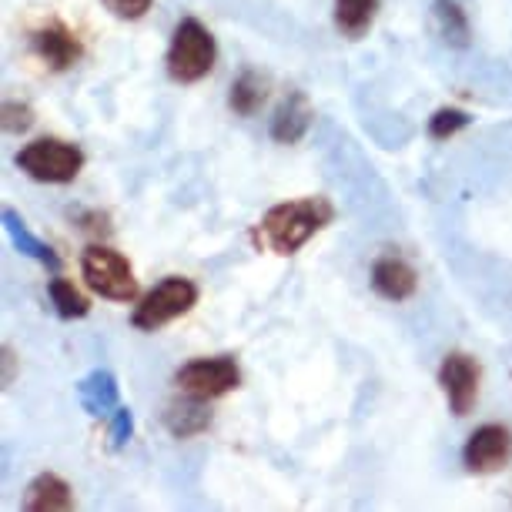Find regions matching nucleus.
<instances>
[{"label": "nucleus", "mask_w": 512, "mask_h": 512, "mask_svg": "<svg viewBox=\"0 0 512 512\" xmlns=\"http://www.w3.org/2000/svg\"><path fill=\"white\" fill-rule=\"evenodd\" d=\"M81 402L88 405L91 412L118 409V385H114L108 372H94L91 379L81 382Z\"/></svg>", "instance_id": "a211bd4d"}, {"label": "nucleus", "mask_w": 512, "mask_h": 512, "mask_svg": "<svg viewBox=\"0 0 512 512\" xmlns=\"http://www.w3.org/2000/svg\"><path fill=\"white\" fill-rule=\"evenodd\" d=\"M332 205L328 198H298L275 205L258 225V238L265 248H272L275 255H295L298 248L308 245L328 221H332Z\"/></svg>", "instance_id": "f257e3e1"}, {"label": "nucleus", "mask_w": 512, "mask_h": 512, "mask_svg": "<svg viewBox=\"0 0 512 512\" xmlns=\"http://www.w3.org/2000/svg\"><path fill=\"white\" fill-rule=\"evenodd\" d=\"M372 288L389 302H405V298L415 295L419 288V275L415 268L399 255H382L379 262L372 265Z\"/></svg>", "instance_id": "9d476101"}, {"label": "nucleus", "mask_w": 512, "mask_h": 512, "mask_svg": "<svg viewBox=\"0 0 512 512\" xmlns=\"http://www.w3.org/2000/svg\"><path fill=\"white\" fill-rule=\"evenodd\" d=\"M34 51L37 57L51 67V71H71V67L81 61V41L77 34H71L61 21L44 24L41 31L34 34Z\"/></svg>", "instance_id": "1a4fd4ad"}, {"label": "nucleus", "mask_w": 512, "mask_h": 512, "mask_svg": "<svg viewBox=\"0 0 512 512\" xmlns=\"http://www.w3.org/2000/svg\"><path fill=\"white\" fill-rule=\"evenodd\" d=\"M439 385L449 409L456 415H469L479 399V365L466 352H452L439 365Z\"/></svg>", "instance_id": "6e6552de"}, {"label": "nucleus", "mask_w": 512, "mask_h": 512, "mask_svg": "<svg viewBox=\"0 0 512 512\" xmlns=\"http://www.w3.org/2000/svg\"><path fill=\"white\" fill-rule=\"evenodd\" d=\"M47 292H51V305L61 318H84L91 312L88 298L77 292L74 282H67V278H51V288H47Z\"/></svg>", "instance_id": "6ab92c4d"}, {"label": "nucleus", "mask_w": 512, "mask_h": 512, "mask_svg": "<svg viewBox=\"0 0 512 512\" xmlns=\"http://www.w3.org/2000/svg\"><path fill=\"white\" fill-rule=\"evenodd\" d=\"M268 98V81L258 71H241L231 84V94H228V104L231 111L241 114V118H251V114L262 111V104Z\"/></svg>", "instance_id": "ddd939ff"}, {"label": "nucleus", "mask_w": 512, "mask_h": 512, "mask_svg": "<svg viewBox=\"0 0 512 512\" xmlns=\"http://www.w3.org/2000/svg\"><path fill=\"white\" fill-rule=\"evenodd\" d=\"M4 221H7V231H11V238H14V245L24 251V255H31V258H37L41 265H47V268H57L61 262H57V255L51 251V245H44L41 238H34L31 231H27V225L21 218L14 215L11 208H4Z\"/></svg>", "instance_id": "dca6fc26"}, {"label": "nucleus", "mask_w": 512, "mask_h": 512, "mask_svg": "<svg viewBox=\"0 0 512 512\" xmlns=\"http://www.w3.org/2000/svg\"><path fill=\"white\" fill-rule=\"evenodd\" d=\"M195 305H198V285L191 278L171 275L141 298L131 315V325L141 328V332H158V328L175 322V318L188 315Z\"/></svg>", "instance_id": "39448f33"}, {"label": "nucleus", "mask_w": 512, "mask_h": 512, "mask_svg": "<svg viewBox=\"0 0 512 512\" xmlns=\"http://www.w3.org/2000/svg\"><path fill=\"white\" fill-rule=\"evenodd\" d=\"M111 439H114V446H124V442L131 439V412L128 409H114Z\"/></svg>", "instance_id": "5701e85b"}, {"label": "nucleus", "mask_w": 512, "mask_h": 512, "mask_svg": "<svg viewBox=\"0 0 512 512\" xmlns=\"http://www.w3.org/2000/svg\"><path fill=\"white\" fill-rule=\"evenodd\" d=\"M154 0H104V7L118 17V21H141L151 11Z\"/></svg>", "instance_id": "412c9836"}, {"label": "nucleus", "mask_w": 512, "mask_h": 512, "mask_svg": "<svg viewBox=\"0 0 512 512\" xmlns=\"http://www.w3.org/2000/svg\"><path fill=\"white\" fill-rule=\"evenodd\" d=\"M31 124H34V111L27 108V104H11V101L4 104V131L21 134L31 128Z\"/></svg>", "instance_id": "4be33fe9"}, {"label": "nucleus", "mask_w": 512, "mask_h": 512, "mask_svg": "<svg viewBox=\"0 0 512 512\" xmlns=\"http://www.w3.org/2000/svg\"><path fill=\"white\" fill-rule=\"evenodd\" d=\"M175 385L188 399L211 402V399H221V395L235 392L241 385V372L235 359H228V355H218V359H195V362L181 365L175 375Z\"/></svg>", "instance_id": "423d86ee"}, {"label": "nucleus", "mask_w": 512, "mask_h": 512, "mask_svg": "<svg viewBox=\"0 0 512 512\" xmlns=\"http://www.w3.org/2000/svg\"><path fill=\"white\" fill-rule=\"evenodd\" d=\"M164 422H168V429L175 439H191V436H198V432L208 429L211 415L201 409L198 399H191V405H175Z\"/></svg>", "instance_id": "f3484780"}, {"label": "nucleus", "mask_w": 512, "mask_h": 512, "mask_svg": "<svg viewBox=\"0 0 512 512\" xmlns=\"http://www.w3.org/2000/svg\"><path fill=\"white\" fill-rule=\"evenodd\" d=\"M168 74L178 84H195L201 77H208L218 64V41L211 37V31L195 17H185L168 44Z\"/></svg>", "instance_id": "f03ea898"}, {"label": "nucleus", "mask_w": 512, "mask_h": 512, "mask_svg": "<svg viewBox=\"0 0 512 512\" xmlns=\"http://www.w3.org/2000/svg\"><path fill=\"white\" fill-rule=\"evenodd\" d=\"M509 459H512V432L506 425H496V422L479 425L466 439V449H462V462H466V469L476 472V476L499 472Z\"/></svg>", "instance_id": "0eeeda50"}, {"label": "nucleus", "mask_w": 512, "mask_h": 512, "mask_svg": "<svg viewBox=\"0 0 512 512\" xmlns=\"http://www.w3.org/2000/svg\"><path fill=\"white\" fill-rule=\"evenodd\" d=\"M84 282L94 295L108 298V302H134L138 298V278L128 258L108 245H91L81 255Z\"/></svg>", "instance_id": "20e7f679"}, {"label": "nucleus", "mask_w": 512, "mask_h": 512, "mask_svg": "<svg viewBox=\"0 0 512 512\" xmlns=\"http://www.w3.org/2000/svg\"><path fill=\"white\" fill-rule=\"evenodd\" d=\"M432 14H436V27L442 34V41L449 47H469V17L459 7V0H436L432 4Z\"/></svg>", "instance_id": "2eb2a0df"}, {"label": "nucleus", "mask_w": 512, "mask_h": 512, "mask_svg": "<svg viewBox=\"0 0 512 512\" xmlns=\"http://www.w3.org/2000/svg\"><path fill=\"white\" fill-rule=\"evenodd\" d=\"M71 506H74V492L61 476H54V472H41V476L27 486L24 509H31V512H64Z\"/></svg>", "instance_id": "f8f14e48"}, {"label": "nucleus", "mask_w": 512, "mask_h": 512, "mask_svg": "<svg viewBox=\"0 0 512 512\" xmlns=\"http://www.w3.org/2000/svg\"><path fill=\"white\" fill-rule=\"evenodd\" d=\"M84 151L77 144L57 141V138H37L17 151L14 164L27 178L44 181V185H71L84 171Z\"/></svg>", "instance_id": "7ed1b4c3"}, {"label": "nucleus", "mask_w": 512, "mask_h": 512, "mask_svg": "<svg viewBox=\"0 0 512 512\" xmlns=\"http://www.w3.org/2000/svg\"><path fill=\"white\" fill-rule=\"evenodd\" d=\"M312 121H315V108L308 104V98L302 91H292L288 94V101L272 118V141L298 144L308 134V128H312Z\"/></svg>", "instance_id": "9b49d317"}, {"label": "nucleus", "mask_w": 512, "mask_h": 512, "mask_svg": "<svg viewBox=\"0 0 512 512\" xmlns=\"http://www.w3.org/2000/svg\"><path fill=\"white\" fill-rule=\"evenodd\" d=\"M469 124H472L469 111H462V108H439L429 118V134L436 141H449V138H456L459 131H466Z\"/></svg>", "instance_id": "aec40b11"}, {"label": "nucleus", "mask_w": 512, "mask_h": 512, "mask_svg": "<svg viewBox=\"0 0 512 512\" xmlns=\"http://www.w3.org/2000/svg\"><path fill=\"white\" fill-rule=\"evenodd\" d=\"M375 14H379V0H335V27L352 41L369 34Z\"/></svg>", "instance_id": "4468645a"}]
</instances>
